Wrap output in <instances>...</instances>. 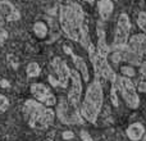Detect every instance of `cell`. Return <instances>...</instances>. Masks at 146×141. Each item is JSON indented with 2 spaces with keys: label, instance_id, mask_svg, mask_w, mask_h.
Instances as JSON below:
<instances>
[{
  "label": "cell",
  "instance_id": "17",
  "mask_svg": "<svg viewBox=\"0 0 146 141\" xmlns=\"http://www.w3.org/2000/svg\"><path fill=\"white\" fill-rule=\"evenodd\" d=\"M98 49L100 53L105 54V55H108L109 53H110V49H109L108 44H106L105 41V33H104V30L103 28H99L98 30Z\"/></svg>",
  "mask_w": 146,
  "mask_h": 141
},
{
  "label": "cell",
  "instance_id": "27",
  "mask_svg": "<svg viewBox=\"0 0 146 141\" xmlns=\"http://www.w3.org/2000/svg\"><path fill=\"white\" fill-rule=\"evenodd\" d=\"M81 137H82L83 141H94V140L90 137V135H88L86 131H81Z\"/></svg>",
  "mask_w": 146,
  "mask_h": 141
},
{
  "label": "cell",
  "instance_id": "30",
  "mask_svg": "<svg viewBox=\"0 0 146 141\" xmlns=\"http://www.w3.org/2000/svg\"><path fill=\"white\" fill-rule=\"evenodd\" d=\"M64 51H66V53L67 54H69V55H71V54H72V50H71V48H68V46H64Z\"/></svg>",
  "mask_w": 146,
  "mask_h": 141
},
{
  "label": "cell",
  "instance_id": "31",
  "mask_svg": "<svg viewBox=\"0 0 146 141\" xmlns=\"http://www.w3.org/2000/svg\"><path fill=\"white\" fill-rule=\"evenodd\" d=\"M142 141H146V132H145V135H144V137H142V139H141Z\"/></svg>",
  "mask_w": 146,
  "mask_h": 141
},
{
  "label": "cell",
  "instance_id": "24",
  "mask_svg": "<svg viewBox=\"0 0 146 141\" xmlns=\"http://www.w3.org/2000/svg\"><path fill=\"white\" fill-rule=\"evenodd\" d=\"M111 100H113L114 105H118V99H117V90H115V86L114 83H111Z\"/></svg>",
  "mask_w": 146,
  "mask_h": 141
},
{
  "label": "cell",
  "instance_id": "10",
  "mask_svg": "<svg viewBox=\"0 0 146 141\" xmlns=\"http://www.w3.org/2000/svg\"><path fill=\"white\" fill-rule=\"evenodd\" d=\"M30 90H31V94L33 95V98H35V100L40 101L41 104H44L46 106L56 105V96L54 95L53 91L45 83L35 82L31 85Z\"/></svg>",
  "mask_w": 146,
  "mask_h": 141
},
{
  "label": "cell",
  "instance_id": "9",
  "mask_svg": "<svg viewBox=\"0 0 146 141\" xmlns=\"http://www.w3.org/2000/svg\"><path fill=\"white\" fill-rule=\"evenodd\" d=\"M69 81H71V87H69V92L67 96V100L72 106L78 108L81 103V96H82V77L76 69H71V74H69Z\"/></svg>",
  "mask_w": 146,
  "mask_h": 141
},
{
  "label": "cell",
  "instance_id": "20",
  "mask_svg": "<svg viewBox=\"0 0 146 141\" xmlns=\"http://www.w3.org/2000/svg\"><path fill=\"white\" fill-rule=\"evenodd\" d=\"M137 26L142 31V33L146 35V12L139 13V15H137Z\"/></svg>",
  "mask_w": 146,
  "mask_h": 141
},
{
  "label": "cell",
  "instance_id": "14",
  "mask_svg": "<svg viewBox=\"0 0 146 141\" xmlns=\"http://www.w3.org/2000/svg\"><path fill=\"white\" fill-rule=\"evenodd\" d=\"M71 57H72L73 64H74V67H76V70H77L81 74V77H82V81L87 82V81L90 80V73H88V67H87L86 61L82 57L76 55V54H73V53L71 54Z\"/></svg>",
  "mask_w": 146,
  "mask_h": 141
},
{
  "label": "cell",
  "instance_id": "3",
  "mask_svg": "<svg viewBox=\"0 0 146 141\" xmlns=\"http://www.w3.org/2000/svg\"><path fill=\"white\" fill-rule=\"evenodd\" d=\"M23 114L30 124L36 130H46L55 121V112L35 99H28L23 105Z\"/></svg>",
  "mask_w": 146,
  "mask_h": 141
},
{
  "label": "cell",
  "instance_id": "22",
  "mask_svg": "<svg viewBox=\"0 0 146 141\" xmlns=\"http://www.w3.org/2000/svg\"><path fill=\"white\" fill-rule=\"evenodd\" d=\"M8 108H9V99L5 95L0 94V113H4Z\"/></svg>",
  "mask_w": 146,
  "mask_h": 141
},
{
  "label": "cell",
  "instance_id": "19",
  "mask_svg": "<svg viewBox=\"0 0 146 141\" xmlns=\"http://www.w3.org/2000/svg\"><path fill=\"white\" fill-rule=\"evenodd\" d=\"M26 72H27L28 77H31V78L37 77V76H40V73H41V67H40V64L36 63V62H31V63H28Z\"/></svg>",
  "mask_w": 146,
  "mask_h": 141
},
{
  "label": "cell",
  "instance_id": "21",
  "mask_svg": "<svg viewBox=\"0 0 146 141\" xmlns=\"http://www.w3.org/2000/svg\"><path fill=\"white\" fill-rule=\"evenodd\" d=\"M121 73H122V76H124V77L131 78L136 74V70H135V68L132 66H122L121 67Z\"/></svg>",
  "mask_w": 146,
  "mask_h": 141
},
{
  "label": "cell",
  "instance_id": "8",
  "mask_svg": "<svg viewBox=\"0 0 146 141\" xmlns=\"http://www.w3.org/2000/svg\"><path fill=\"white\" fill-rule=\"evenodd\" d=\"M129 31H131V19H129V17H128L127 13H122V14H119L118 21H117V27H115V32H114L113 48H115V46L127 45V43H128Z\"/></svg>",
  "mask_w": 146,
  "mask_h": 141
},
{
  "label": "cell",
  "instance_id": "12",
  "mask_svg": "<svg viewBox=\"0 0 146 141\" xmlns=\"http://www.w3.org/2000/svg\"><path fill=\"white\" fill-rule=\"evenodd\" d=\"M0 14L4 15L5 19L9 22H15L21 19V13L18 9L7 0H0Z\"/></svg>",
  "mask_w": 146,
  "mask_h": 141
},
{
  "label": "cell",
  "instance_id": "28",
  "mask_svg": "<svg viewBox=\"0 0 146 141\" xmlns=\"http://www.w3.org/2000/svg\"><path fill=\"white\" fill-rule=\"evenodd\" d=\"M0 87H4V88L9 87V82L7 80H0Z\"/></svg>",
  "mask_w": 146,
  "mask_h": 141
},
{
  "label": "cell",
  "instance_id": "2",
  "mask_svg": "<svg viewBox=\"0 0 146 141\" xmlns=\"http://www.w3.org/2000/svg\"><path fill=\"white\" fill-rule=\"evenodd\" d=\"M104 104V91L100 81L98 78L92 81L88 85L86 94L83 96L82 103H80V114L83 121H87L90 123H96L98 117L101 112Z\"/></svg>",
  "mask_w": 146,
  "mask_h": 141
},
{
  "label": "cell",
  "instance_id": "18",
  "mask_svg": "<svg viewBox=\"0 0 146 141\" xmlns=\"http://www.w3.org/2000/svg\"><path fill=\"white\" fill-rule=\"evenodd\" d=\"M32 28H33V33H35L38 39H44L48 35V26L44 22H35Z\"/></svg>",
  "mask_w": 146,
  "mask_h": 141
},
{
  "label": "cell",
  "instance_id": "11",
  "mask_svg": "<svg viewBox=\"0 0 146 141\" xmlns=\"http://www.w3.org/2000/svg\"><path fill=\"white\" fill-rule=\"evenodd\" d=\"M111 59L115 63L127 62V63L135 64V66H140V63L142 62V55H140L136 51H133L128 45H123V46H115V48H113Z\"/></svg>",
  "mask_w": 146,
  "mask_h": 141
},
{
  "label": "cell",
  "instance_id": "5",
  "mask_svg": "<svg viewBox=\"0 0 146 141\" xmlns=\"http://www.w3.org/2000/svg\"><path fill=\"white\" fill-rule=\"evenodd\" d=\"M114 86L118 88V91L121 92L122 98H123L124 103L127 104L128 108H131V109L139 108L140 106L139 94H137L135 83L132 82L128 77H124V76H117L115 81H114Z\"/></svg>",
  "mask_w": 146,
  "mask_h": 141
},
{
  "label": "cell",
  "instance_id": "23",
  "mask_svg": "<svg viewBox=\"0 0 146 141\" xmlns=\"http://www.w3.org/2000/svg\"><path fill=\"white\" fill-rule=\"evenodd\" d=\"M136 90H137V92L146 94V81H141V82H139V83H137V86H136Z\"/></svg>",
  "mask_w": 146,
  "mask_h": 141
},
{
  "label": "cell",
  "instance_id": "16",
  "mask_svg": "<svg viewBox=\"0 0 146 141\" xmlns=\"http://www.w3.org/2000/svg\"><path fill=\"white\" fill-rule=\"evenodd\" d=\"M99 15L103 21H108L114 10V4L111 0H99L98 1Z\"/></svg>",
  "mask_w": 146,
  "mask_h": 141
},
{
  "label": "cell",
  "instance_id": "6",
  "mask_svg": "<svg viewBox=\"0 0 146 141\" xmlns=\"http://www.w3.org/2000/svg\"><path fill=\"white\" fill-rule=\"evenodd\" d=\"M55 114L59 121L63 124H67V126H80L85 122L80 114V109L76 108V106H72L68 103V100L64 98H62L59 100Z\"/></svg>",
  "mask_w": 146,
  "mask_h": 141
},
{
  "label": "cell",
  "instance_id": "7",
  "mask_svg": "<svg viewBox=\"0 0 146 141\" xmlns=\"http://www.w3.org/2000/svg\"><path fill=\"white\" fill-rule=\"evenodd\" d=\"M69 74L71 68L62 58L56 57L51 61V73L49 76V81L53 86H60L66 88L69 82Z\"/></svg>",
  "mask_w": 146,
  "mask_h": 141
},
{
  "label": "cell",
  "instance_id": "13",
  "mask_svg": "<svg viewBox=\"0 0 146 141\" xmlns=\"http://www.w3.org/2000/svg\"><path fill=\"white\" fill-rule=\"evenodd\" d=\"M127 45L133 51H136L137 54L145 55L146 54V35L145 33H136V35L131 36Z\"/></svg>",
  "mask_w": 146,
  "mask_h": 141
},
{
  "label": "cell",
  "instance_id": "15",
  "mask_svg": "<svg viewBox=\"0 0 146 141\" xmlns=\"http://www.w3.org/2000/svg\"><path fill=\"white\" fill-rule=\"evenodd\" d=\"M146 130L144 127V124L140 122H135V123L129 124L126 130V135L131 141H140L144 137Z\"/></svg>",
  "mask_w": 146,
  "mask_h": 141
},
{
  "label": "cell",
  "instance_id": "1",
  "mask_svg": "<svg viewBox=\"0 0 146 141\" xmlns=\"http://www.w3.org/2000/svg\"><path fill=\"white\" fill-rule=\"evenodd\" d=\"M85 12L78 3L71 1L63 4L59 10V25L68 39L78 41L87 50L91 45L88 28L85 26Z\"/></svg>",
  "mask_w": 146,
  "mask_h": 141
},
{
  "label": "cell",
  "instance_id": "26",
  "mask_svg": "<svg viewBox=\"0 0 146 141\" xmlns=\"http://www.w3.org/2000/svg\"><path fill=\"white\" fill-rule=\"evenodd\" d=\"M140 72L142 73V76H144V78L146 80V59H144V61L140 63Z\"/></svg>",
  "mask_w": 146,
  "mask_h": 141
},
{
  "label": "cell",
  "instance_id": "29",
  "mask_svg": "<svg viewBox=\"0 0 146 141\" xmlns=\"http://www.w3.org/2000/svg\"><path fill=\"white\" fill-rule=\"evenodd\" d=\"M63 137H64V139H72V137H73V132H71V131L64 132V134H63Z\"/></svg>",
  "mask_w": 146,
  "mask_h": 141
},
{
  "label": "cell",
  "instance_id": "4",
  "mask_svg": "<svg viewBox=\"0 0 146 141\" xmlns=\"http://www.w3.org/2000/svg\"><path fill=\"white\" fill-rule=\"evenodd\" d=\"M87 51H88V55H90V61L94 66V69H95L96 77H101L104 80L109 81V82L114 83L117 73L114 72L111 66L108 63V55L100 53L94 44H91L88 46Z\"/></svg>",
  "mask_w": 146,
  "mask_h": 141
},
{
  "label": "cell",
  "instance_id": "25",
  "mask_svg": "<svg viewBox=\"0 0 146 141\" xmlns=\"http://www.w3.org/2000/svg\"><path fill=\"white\" fill-rule=\"evenodd\" d=\"M8 39V32L3 27H0V44L5 43V40Z\"/></svg>",
  "mask_w": 146,
  "mask_h": 141
}]
</instances>
